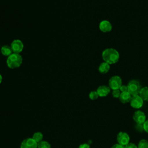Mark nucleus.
<instances>
[{
	"mask_svg": "<svg viewBox=\"0 0 148 148\" xmlns=\"http://www.w3.org/2000/svg\"><path fill=\"white\" fill-rule=\"evenodd\" d=\"M109 70H110V64H109L106 62H102L98 67V71L102 74H105L108 73Z\"/></svg>",
	"mask_w": 148,
	"mask_h": 148,
	"instance_id": "13",
	"label": "nucleus"
},
{
	"mask_svg": "<svg viewBox=\"0 0 148 148\" xmlns=\"http://www.w3.org/2000/svg\"><path fill=\"white\" fill-rule=\"evenodd\" d=\"M111 148H125V147H124V146H122V145H121L119 143H116V144L113 145L111 147Z\"/></svg>",
	"mask_w": 148,
	"mask_h": 148,
	"instance_id": "24",
	"label": "nucleus"
},
{
	"mask_svg": "<svg viewBox=\"0 0 148 148\" xmlns=\"http://www.w3.org/2000/svg\"><path fill=\"white\" fill-rule=\"evenodd\" d=\"M139 95L143 101L148 102V87L142 88Z\"/></svg>",
	"mask_w": 148,
	"mask_h": 148,
	"instance_id": "15",
	"label": "nucleus"
},
{
	"mask_svg": "<svg viewBox=\"0 0 148 148\" xmlns=\"http://www.w3.org/2000/svg\"><path fill=\"white\" fill-rule=\"evenodd\" d=\"M120 94H121V91H120L119 89L113 90L112 91V95L114 98H119V97L120 95Z\"/></svg>",
	"mask_w": 148,
	"mask_h": 148,
	"instance_id": "20",
	"label": "nucleus"
},
{
	"mask_svg": "<svg viewBox=\"0 0 148 148\" xmlns=\"http://www.w3.org/2000/svg\"><path fill=\"white\" fill-rule=\"evenodd\" d=\"M102 57L104 61L109 64H113L118 62L119 60V53L114 49L107 48L102 53Z\"/></svg>",
	"mask_w": 148,
	"mask_h": 148,
	"instance_id": "1",
	"label": "nucleus"
},
{
	"mask_svg": "<svg viewBox=\"0 0 148 148\" xmlns=\"http://www.w3.org/2000/svg\"><path fill=\"white\" fill-rule=\"evenodd\" d=\"M130 105L135 109H139L143 105V100L139 95L132 96L130 101Z\"/></svg>",
	"mask_w": 148,
	"mask_h": 148,
	"instance_id": "7",
	"label": "nucleus"
},
{
	"mask_svg": "<svg viewBox=\"0 0 148 148\" xmlns=\"http://www.w3.org/2000/svg\"><path fill=\"white\" fill-rule=\"evenodd\" d=\"M131 97H132V95L128 91H126V92H121L119 98L120 101L121 103H127L130 102Z\"/></svg>",
	"mask_w": 148,
	"mask_h": 148,
	"instance_id": "12",
	"label": "nucleus"
},
{
	"mask_svg": "<svg viewBox=\"0 0 148 148\" xmlns=\"http://www.w3.org/2000/svg\"><path fill=\"white\" fill-rule=\"evenodd\" d=\"M124 147L125 148H138V146L133 143H129L127 145H125Z\"/></svg>",
	"mask_w": 148,
	"mask_h": 148,
	"instance_id": "22",
	"label": "nucleus"
},
{
	"mask_svg": "<svg viewBox=\"0 0 148 148\" xmlns=\"http://www.w3.org/2000/svg\"><path fill=\"white\" fill-rule=\"evenodd\" d=\"M20 148H38V143L32 138H28L22 141Z\"/></svg>",
	"mask_w": 148,
	"mask_h": 148,
	"instance_id": "9",
	"label": "nucleus"
},
{
	"mask_svg": "<svg viewBox=\"0 0 148 148\" xmlns=\"http://www.w3.org/2000/svg\"><path fill=\"white\" fill-rule=\"evenodd\" d=\"M1 53L3 56L8 57L13 53V51L10 46L4 45L1 49Z\"/></svg>",
	"mask_w": 148,
	"mask_h": 148,
	"instance_id": "14",
	"label": "nucleus"
},
{
	"mask_svg": "<svg viewBox=\"0 0 148 148\" xmlns=\"http://www.w3.org/2000/svg\"><path fill=\"white\" fill-rule=\"evenodd\" d=\"M99 95L97 91H92L89 94V98L91 100H95L98 98Z\"/></svg>",
	"mask_w": 148,
	"mask_h": 148,
	"instance_id": "19",
	"label": "nucleus"
},
{
	"mask_svg": "<svg viewBox=\"0 0 148 148\" xmlns=\"http://www.w3.org/2000/svg\"><path fill=\"white\" fill-rule=\"evenodd\" d=\"M99 29L103 32H109L112 29L111 23L108 20H102L99 24Z\"/></svg>",
	"mask_w": 148,
	"mask_h": 148,
	"instance_id": "10",
	"label": "nucleus"
},
{
	"mask_svg": "<svg viewBox=\"0 0 148 148\" xmlns=\"http://www.w3.org/2000/svg\"><path fill=\"white\" fill-rule=\"evenodd\" d=\"M122 85L121 78L119 76H113L109 80V87L112 90L119 89Z\"/></svg>",
	"mask_w": 148,
	"mask_h": 148,
	"instance_id": "4",
	"label": "nucleus"
},
{
	"mask_svg": "<svg viewBox=\"0 0 148 148\" xmlns=\"http://www.w3.org/2000/svg\"><path fill=\"white\" fill-rule=\"evenodd\" d=\"M133 120L138 124H143L146 121V115L141 110H136L133 115Z\"/></svg>",
	"mask_w": 148,
	"mask_h": 148,
	"instance_id": "8",
	"label": "nucleus"
},
{
	"mask_svg": "<svg viewBox=\"0 0 148 148\" xmlns=\"http://www.w3.org/2000/svg\"><path fill=\"white\" fill-rule=\"evenodd\" d=\"M97 92L99 97H103L107 96L110 92V88L105 85H102L98 87Z\"/></svg>",
	"mask_w": 148,
	"mask_h": 148,
	"instance_id": "11",
	"label": "nucleus"
},
{
	"mask_svg": "<svg viewBox=\"0 0 148 148\" xmlns=\"http://www.w3.org/2000/svg\"><path fill=\"white\" fill-rule=\"evenodd\" d=\"M130 138L128 134L125 132H120L117 136V141L119 144L125 146L130 143Z\"/></svg>",
	"mask_w": 148,
	"mask_h": 148,
	"instance_id": "6",
	"label": "nucleus"
},
{
	"mask_svg": "<svg viewBox=\"0 0 148 148\" xmlns=\"http://www.w3.org/2000/svg\"><path fill=\"white\" fill-rule=\"evenodd\" d=\"M90 145L87 143H83L80 145L79 147V148H90Z\"/></svg>",
	"mask_w": 148,
	"mask_h": 148,
	"instance_id": "25",
	"label": "nucleus"
},
{
	"mask_svg": "<svg viewBox=\"0 0 148 148\" xmlns=\"http://www.w3.org/2000/svg\"><path fill=\"white\" fill-rule=\"evenodd\" d=\"M2 76L1 75V74H0V84L2 83Z\"/></svg>",
	"mask_w": 148,
	"mask_h": 148,
	"instance_id": "26",
	"label": "nucleus"
},
{
	"mask_svg": "<svg viewBox=\"0 0 148 148\" xmlns=\"http://www.w3.org/2000/svg\"><path fill=\"white\" fill-rule=\"evenodd\" d=\"M143 128H144V130L147 133H148V120H146V121L143 124Z\"/></svg>",
	"mask_w": 148,
	"mask_h": 148,
	"instance_id": "23",
	"label": "nucleus"
},
{
	"mask_svg": "<svg viewBox=\"0 0 148 148\" xmlns=\"http://www.w3.org/2000/svg\"><path fill=\"white\" fill-rule=\"evenodd\" d=\"M38 148H51V145L48 142L42 140L38 143Z\"/></svg>",
	"mask_w": 148,
	"mask_h": 148,
	"instance_id": "17",
	"label": "nucleus"
},
{
	"mask_svg": "<svg viewBox=\"0 0 148 148\" xmlns=\"http://www.w3.org/2000/svg\"><path fill=\"white\" fill-rule=\"evenodd\" d=\"M128 92L132 95H139L141 90V85L138 80H132L127 84Z\"/></svg>",
	"mask_w": 148,
	"mask_h": 148,
	"instance_id": "3",
	"label": "nucleus"
},
{
	"mask_svg": "<svg viewBox=\"0 0 148 148\" xmlns=\"http://www.w3.org/2000/svg\"><path fill=\"white\" fill-rule=\"evenodd\" d=\"M43 135L42 134V132H35L32 136V139L36 142L38 143H39L40 142L43 140Z\"/></svg>",
	"mask_w": 148,
	"mask_h": 148,
	"instance_id": "16",
	"label": "nucleus"
},
{
	"mask_svg": "<svg viewBox=\"0 0 148 148\" xmlns=\"http://www.w3.org/2000/svg\"><path fill=\"white\" fill-rule=\"evenodd\" d=\"M138 148H148V141L145 139H141L138 143Z\"/></svg>",
	"mask_w": 148,
	"mask_h": 148,
	"instance_id": "18",
	"label": "nucleus"
},
{
	"mask_svg": "<svg viewBox=\"0 0 148 148\" xmlns=\"http://www.w3.org/2000/svg\"><path fill=\"white\" fill-rule=\"evenodd\" d=\"M23 62V57L20 54L13 53L7 57L6 64L9 68L14 69L21 66Z\"/></svg>",
	"mask_w": 148,
	"mask_h": 148,
	"instance_id": "2",
	"label": "nucleus"
},
{
	"mask_svg": "<svg viewBox=\"0 0 148 148\" xmlns=\"http://www.w3.org/2000/svg\"><path fill=\"white\" fill-rule=\"evenodd\" d=\"M10 46L13 53H14L20 54L24 49V44L23 42L20 39L13 40L10 44Z\"/></svg>",
	"mask_w": 148,
	"mask_h": 148,
	"instance_id": "5",
	"label": "nucleus"
},
{
	"mask_svg": "<svg viewBox=\"0 0 148 148\" xmlns=\"http://www.w3.org/2000/svg\"><path fill=\"white\" fill-rule=\"evenodd\" d=\"M120 91H121V92H126L128 91V88H127V85H121L119 88Z\"/></svg>",
	"mask_w": 148,
	"mask_h": 148,
	"instance_id": "21",
	"label": "nucleus"
}]
</instances>
